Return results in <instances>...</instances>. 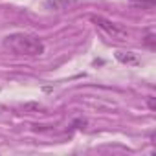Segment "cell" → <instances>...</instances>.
I'll use <instances>...</instances> for the list:
<instances>
[{"mask_svg": "<svg viewBox=\"0 0 156 156\" xmlns=\"http://www.w3.org/2000/svg\"><path fill=\"white\" fill-rule=\"evenodd\" d=\"M4 48L9 50L15 55H26V57H37L44 53V42L41 37L31 33H11L2 41Z\"/></svg>", "mask_w": 156, "mask_h": 156, "instance_id": "1", "label": "cell"}, {"mask_svg": "<svg viewBox=\"0 0 156 156\" xmlns=\"http://www.w3.org/2000/svg\"><path fill=\"white\" fill-rule=\"evenodd\" d=\"M92 22H94V24H96V26H98V28L108 37V39H112V41L125 42V41L130 39V31H129L127 28H123V26H119V24H116V22L105 19V17L92 15Z\"/></svg>", "mask_w": 156, "mask_h": 156, "instance_id": "2", "label": "cell"}, {"mask_svg": "<svg viewBox=\"0 0 156 156\" xmlns=\"http://www.w3.org/2000/svg\"><path fill=\"white\" fill-rule=\"evenodd\" d=\"M79 2H81V0H48L46 6L55 9V11H62V9H70V8L77 6Z\"/></svg>", "mask_w": 156, "mask_h": 156, "instance_id": "3", "label": "cell"}, {"mask_svg": "<svg viewBox=\"0 0 156 156\" xmlns=\"http://www.w3.org/2000/svg\"><path fill=\"white\" fill-rule=\"evenodd\" d=\"M116 59H118L119 62L127 64V66H136V64H140V59H138V55H136L134 51H118V53H116Z\"/></svg>", "mask_w": 156, "mask_h": 156, "instance_id": "4", "label": "cell"}, {"mask_svg": "<svg viewBox=\"0 0 156 156\" xmlns=\"http://www.w3.org/2000/svg\"><path fill=\"white\" fill-rule=\"evenodd\" d=\"M147 107H149L151 110H156V98H149V99H147Z\"/></svg>", "mask_w": 156, "mask_h": 156, "instance_id": "5", "label": "cell"}, {"mask_svg": "<svg viewBox=\"0 0 156 156\" xmlns=\"http://www.w3.org/2000/svg\"><path fill=\"white\" fill-rule=\"evenodd\" d=\"M147 44H149V48H154V35L152 33H149L147 35V41H145Z\"/></svg>", "mask_w": 156, "mask_h": 156, "instance_id": "6", "label": "cell"}]
</instances>
